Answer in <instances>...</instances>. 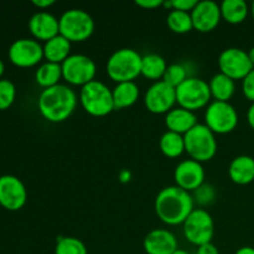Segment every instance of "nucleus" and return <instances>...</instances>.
I'll return each mask as SVG.
<instances>
[{
  "instance_id": "a211bd4d",
  "label": "nucleus",
  "mask_w": 254,
  "mask_h": 254,
  "mask_svg": "<svg viewBox=\"0 0 254 254\" xmlns=\"http://www.w3.org/2000/svg\"><path fill=\"white\" fill-rule=\"evenodd\" d=\"M29 30L35 40L49 41L60 34L59 19L49 11H37L30 17Z\"/></svg>"
},
{
  "instance_id": "20e7f679",
  "label": "nucleus",
  "mask_w": 254,
  "mask_h": 254,
  "mask_svg": "<svg viewBox=\"0 0 254 254\" xmlns=\"http://www.w3.org/2000/svg\"><path fill=\"white\" fill-rule=\"evenodd\" d=\"M78 101L82 108L93 117L108 116L113 109H116L112 89L98 79L81 87Z\"/></svg>"
},
{
  "instance_id": "ddd939ff",
  "label": "nucleus",
  "mask_w": 254,
  "mask_h": 254,
  "mask_svg": "<svg viewBox=\"0 0 254 254\" xmlns=\"http://www.w3.org/2000/svg\"><path fill=\"white\" fill-rule=\"evenodd\" d=\"M176 103V88L169 86L164 81H156L146 89L144 104L146 109L154 114H164L170 112Z\"/></svg>"
},
{
  "instance_id": "f3484780",
  "label": "nucleus",
  "mask_w": 254,
  "mask_h": 254,
  "mask_svg": "<svg viewBox=\"0 0 254 254\" xmlns=\"http://www.w3.org/2000/svg\"><path fill=\"white\" fill-rule=\"evenodd\" d=\"M143 247L146 254H173L179 248V243L173 232L155 228L145 236Z\"/></svg>"
},
{
  "instance_id": "c756f323",
  "label": "nucleus",
  "mask_w": 254,
  "mask_h": 254,
  "mask_svg": "<svg viewBox=\"0 0 254 254\" xmlns=\"http://www.w3.org/2000/svg\"><path fill=\"white\" fill-rule=\"evenodd\" d=\"M188 69L184 64H169L168 68H166L165 73L161 81H164L165 83H168L169 86L174 87V88H178L184 81L189 78Z\"/></svg>"
},
{
  "instance_id": "a19ab883",
  "label": "nucleus",
  "mask_w": 254,
  "mask_h": 254,
  "mask_svg": "<svg viewBox=\"0 0 254 254\" xmlns=\"http://www.w3.org/2000/svg\"><path fill=\"white\" fill-rule=\"evenodd\" d=\"M248 56H250L251 62H252V64H253V67H254V46L250 50V51H248Z\"/></svg>"
},
{
  "instance_id": "4c0bfd02",
  "label": "nucleus",
  "mask_w": 254,
  "mask_h": 254,
  "mask_svg": "<svg viewBox=\"0 0 254 254\" xmlns=\"http://www.w3.org/2000/svg\"><path fill=\"white\" fill-rule=\"evenodd\" d=\"M247 121H248V123H250V126L254 129V103L251 104V107L248 108Z\"/></svg>"
},
{
  "instance_id": "423d86ee",
  "label": "nucleus",
  "mask_w": 254,
  "mask_h": 254,
  "mask_svg": "<svg viewBox=\"0 0 254 254\" xmlns=\"http://www.w3.org/2000/svg\"><path fill=\"white\" fill-rule=\"evenodd\" d=\"M60 34L71 42L88 40L94 31V20L86 10L69 9L59 19Z\"/></svg>"
},
{
  "instance_id": "0eeeda50",
  "label": "nucleus",
  "mask_w": 254,
  "mask_h": 254,
  "mask_svg": "<svg viewBox=\"0 0 254 254\" xmlns=\"http://www.w3.org/2000/svg\"><path fill=\"white\" fill-rule=\"evenodd\" d=\"M211 98L210 86L205 79L198 77H189L176 88V103L191 112L208 106Z\"/></svg>"
},
{
  "instance_id": "4468645a",
  "label": "nucleus",
  "mask_w": 254,
  "mask_h": 254,
  "mask_svg": "<svg viewBox=\"0 0 254 254\" xmlns=\"http://www.w3.org/2000/svg\"><path fill=\"white\" fill-rule=\"evenodd\" d=\"M27 201L24 183L14 175L0 176V205L7 211H19Z\"/></svg>"
},
{
  "instance_id": "79ce46f5",
  "label": "nucleus",
  "mask_w": 254,
  "mask_h": 254,
  "mask_svg": "<svg viewBox=\"0 0 254 254\" xmlns=\"http://www.w3.org/2000/svg\"><path fill=\"white\" fill-rule=\"evenodd\" d=\"M4 71H5V64L4 62H2V60L0 59V79H1V76L4 74Z\"/></svg>"
},
{
  "instance_id": "6e6552de",
  "label": "nucleus",
  "mask_w": 254,
  "mask_h": 254,
  "mask_svg": "<svg viewBox=\"0 0 254 254\" xmlns=\"http://www.w3.org/2000/svg\"><path fill=\"white\" fill-rule=\"evenodd\" d=\"M184 236L196 247L212 242L215 235V222L210 213L203 208H193L183 223Z\"/></svg>"
},
{
  "instance_id": "f257e3e1",
  "label": "nucleus",
  "mask_w": 254,
  "mask_h": 254,
  "mask_svg": "<svg viewBox=\"0 0 254 254\" xmlns=\"http://www.w3.org/2000/svg\"><path fill=\"white\" fill-rule=\"evenodd\" d=\"M193 208L192 195L176 185L161 189L156 195L155 212L165 225H183Z\"/></svg>"
},
{
  "instance_id": "37998d69",
  "label": "nucleus",
  "mask_w": 254,
  "mask_h": 254,
  "mask_svg": "<svg viewBox=\"0 0 254 254\" xmlns=\"http://www.w3.org/2000/svg\"><path fill=\"white\" fill-rule=\"evenodd\" d=\"M173 254H190L188 252V251H185V250H181V248H178V250L175 251V252H174Z\"/></svg>"
},
{
  "instance_id": "4be33fe9",
  "label": "nucleus",
  "mask_w": 254,
  "mask_h": 254,
  "mask_svg": "<svg viewBox=\"0 0 254 254\" xmlns=\"http://www.w3.org/2000/svg\"><path fill=\"white\" fill-rule=\"evenodd\" d=\"M113 93L114 108L123 109L131 107L139 98V86L134 81L131 82H122L117 83V86L112 89Z\"/></svg>"
},
{
  "instance_id": "7ed1b4c3",
  "label": "nucleus",
  "mask_w": 254,
  "mask_h": 254,
  "mask_svg": "<svg viewBox=\"0 0 254 254\" xmlns=\"http://www.w3.org/2000/svg\"><path fill=\"white\" fill-rule=\"evenodd\" d=\"M141 59L143 56L130 47L117 50L107 61V74L117 83L134 81L141 74Z\"/></svg>"
},
{
  "instance_id": "e433bc0d",
  "label": "nucleus",
  "mask_w": 254,
  "mask_h": 254,
  "mask_svg": "<svg viewBox=\"0 0 254 254\" xmlns=\"http://www.w3.org/2000/svg\"><path fill=\"white\" fill-rule=\"evenodd\" d=\"M32 4L36 7L41 9V11H45L46 7H50L55 4V0H32Z\"/></svg>"
},
{
  "instance_id": "393cba45",
  "label": "nucleus",
  "mask_w": 254,
  "mask_h": 254,
  "mask_svg": "<svg viewBox=\"0 0 254 254\" xmlns=\"http://www.w3.org/2000/svg\"><path fill=\"white\" fill-rule=\"evenodd\" d=\"M62 78V67L60 64L55 62H44L40 64L39 68L35 73V79L39 86L42 88H50L60 83V79Z\"/></svg>"
},
{
  "instance_id": "58836bf2",
  "label": "nucleus",
  "mask_w": 254,
  "mask_h": 254,
  "mask_svg": "<svg viewBox=\"0 0 254 254\" xmlns=\"http://www.w3.org/2000/svg\"><path fill=\"white\" fill-rule=\"evenodd\" d=\"M235 254H254V248L248 247V246H246V247H241L240 250H237V252Z\"/></svg>"
},
{
  "instance_id": "5701e85b",
  "label": "nucleus",
  "mask_w": 254,
  "mask_h": 254,
  "mask_svg": "<svg viewBox=\"0 0 254 254\" xmlns=\"http://www.w3.org/2000/svg\"><path fill=\"white\" fill-rule=\"evenodd\" d=\"M208 86H210L211 96L215 98V101L228 102L236 91L235 81L221 72L216 73L210 79Z\"/></svg>"
},
{
  "instance_id": "bb28decb",
  "label": "nucleus",
  "mask_w": 254,
  "mask_h": 254,
  "mask_svg": "<svg viewBox=\"0 0 254 254\" xmlns=\"http://www.w3.org/2000/svg\"><path fill=\"white\" fill-rule=\"evenodd\" d=\"M159 145H160V150L163 151L164 155L168 158H179L185 151L184 135L170 130H166L161 135Z\"/></svg>"
},
{
  "instance_id": "412c9836",
  "label": "nucleus",
  "mask_w": 254,
  "mask_h": 254,
  "mask_svg": "<svg viewBox=\"0 0 254 254\" xmlns=\"http://www.w3.org/2000/svg\"><path fill=\"white\" fill-rule=\"evenodd\" d=\"M71 41L59 34L44 44V57L49 62L61 64L71 55Z\"/></svg>"
},
{
  "instance_id": "f03ea898",
  "label": "nucleus",
  "mask_w": 254,
  "mask_h": 254,
  "mask_svg": "<svg viewBox=\"0 0 254 254\" xmlns=\"http://www.w3.org/2000/svg\"><path fill=\"white\" fill-rule=\"evenodd\" d=\"M78 103L77 93L69 86L59 83L42 89L37 99L41 116L52 123H61L68 119Z\"/></svg>"
},
{
  "instance_id": "2f4dec72",
  "label": "nucleus",
  "mask_w": 254,
  "mask_h": 254,
  "mask_svg": "<svg viewBox=\"0 0 254 254\" xmlns=\"http://www.w3.org/2000/svg\"><path fill=\"white\" fill-rule=\"evenodd\" d=\"M215 189L208 184H203L202 186L195 191V197L200 205H207L215 200Z\"/></svg>"
},
{
  "instance_id": "c9c22d12",
  "label": "nucleus",
  "mask_w": 254,
  "mask_h": 254,
  "mask_svg": "<svg viewBox=\"0 0 254 254\" xmlns=\"http://www.w3.org/2000/svg\"><path fill=\"white\" fill-rule=\"evenodd\" d=\"M195 254H220V252H218V248L211 242V243H206V245H202L200 246V247H197Z\"/></svg>"
},
{
  "instance_id": "c03bdc74",
  "label": "nucleus",
  "mask_w": 254,
  "mask_h": 254,
  "mask_svg": "<svg viewBox=\"0 0 254 254\" xmlns=\"http://www.w3.org/2000/svg\"><path fill=\"white\" fill-rule=\"evenodd\" d=\"M251 11H252V16L254 19V1L252 2V6H251Z\"/></svg>"
},
{
  "instance_id": "c85d7f7f",
  "label": "nucleus",
  "mask_w": 254,
  "mask_h": 254,
  "mask_svg": "<svg viewBox=\"0 0 254 254\" xmlns=\"http://www.w3.org/2000/svg\"><path fill=\"white\" fill-rule=\"evenodd\" d=\"M55 254H88V250L78 238L60 237L55 247Z\"/></svg>"
},
{
  "instance_id": "9b49d317",
  "label": "nucleus",
  "mask_w": 254,
  "mask_h": 254,
  "mask_svg": "<svg viewBox=\"0 0 254 254\" xmlns=\"http://www.w3.org/2000/svg\"><path fill=\"white\" fill-rule=\"evenodd\" d=\"M218 67L221 73L226 74L233 81L243 79L254 68L248 52L238 47L223 50L218 57Z\"/></svg>"
},
{
  "instance_id": "39448f33",
  "label": "nucleus",
  "mask_w": 254,
  "mask_h": 254,
  "mask_svg": "<svg viewBox=\"0 0 254 254\" xmlns=\"http://www.w3.org/2000/svg\"><path fill=\"white\" fill-rule=\"evenodd\" d=\"M185 151L190 159L205 163L211 160L217 151L216 134L206 124L197 123L184 135Z\"/></svg>"
},
{
  "instance_id": "ea45409f",
  "label": "nucleus",
  "mask_w": 254,
  "mask_h": 254,
  "mask_svg": "<svg viewBox=\"0 0 254 254\" xmlns=\"http://www.w3.org/2000/svg\"><path fill=\"white\" fill-rule=\"evenodd\" d=\"M119 179H121L123 183H127V181L130 180V173L128 170H122L121 174H119Z\"/></svg>"
},
{
  "instance_id": "7c9ffc66",
  "label": "nucleus",
  "mask_w": 254,
  "mask_h": 254,
  "mask_svg": "<svg viewBox=\"0 0 254 254\" xmlns=\"http://www.w3.org/2000/svg\"><path fill=\"white\" fill-rule=\"evenodd\" d=\"M16 97V87L10 79H0V111L10 108Z\"/></svg>"
},
{
  "instance_id": "6ab92c4d",
  "label": "nucleus",
  "mask_w": 254,
  "mask_h": 254,
  "mask_svg": "<svg viewBox=\"0 0 254 254\" xmlns=\"http://www.w3.org/2000/svg\"><path fill=\"white\" fill-rule=\"evenodd\" d=\"M197 123V117H196L195 112L181 108V107H174L170 112L166 113L165 117V124L168 127V130L181 134V135H185Z\"/></svg>"
},
{
  "instance_id": "1a4fd4ad",
  "label": "nucleus",
  "mask_w": 254,
  "mask_h": 254,
  "mask_svg": "<svg viewBox=\"0 0 254 254\" xmlns=\"http://www.w3.org/2000/svg\"><path fill=\"white\" fill-rule=\"evenodd\" d=\"M62 78L68 84L73 86H86L94 81L97 73L96 62L89 56L83 54L69 55L61 64Z\"/></svg>"
},
{
  "instance_id": "f704fd0d",
  "label": "nucleus",
  "mask_w": 254,
  "mask_h": 254,
  "mask_svg": "<svg viewBox=\"0 0 254 254\" xmlns=\"http://www.w3.org/2000/svg\"><path fill=\"white\" fill-rule=\"evenodd\" d=\"M135 4L144 9H155V7L163 6L164 0H135Z\"/></svg>"
},
{
  "instance_id": "2eb2a0df",
  "label": "nucleus",
  "mask_w": 254,
  "mask_h": 254,
  "mask_svg": "<svg viewBox=\"0 0 254 254\" xmlns=\"http://www.w3.org/2000/svg\"><path fill=\"white\" fill-rule=\"evenodd\" d=\"M205 169L202 163L193 160V159H186L178 164L174 171V179H175L176 186L184 189L188 192L196 191L200 186L205 184Z\"/></svg>"
},
{
  "instance_id": "b1692460",
  "label": "nucleus",
  "mask_w": 254,
  "mask_h": 254,
  "mask_svg": "<svg viewBox=\"0 0 254 254\" xmlns=\"http://www.w3.org/2000/svg\"><path fill=\"white\" fill-rule=\"evenodd\" d=\"M220 6L221 15L230 24H241L250 12V6L245 0H223Z\"/></svg>"
},
{
  "instance_id": "dca6fc26",
  "label": "nucleus",
  "mask_w": 254,
  "mask_h": 254,
  "mask_svg": "<svg viewBox=\"0 0 254 254\" xmlns=\"http://www.w3.org/2000/svg\"><path fill=\"white\" fill-rule=\"evenodd\" d=\"M193 29L200 32H210L220 24L222 15L221 6L213 0H200L191 11Z\"/></svg>"
},
{
  "instance_id": "aec40b11",
  "label": "nucleus",
  "mask_w": 254,
  "mask_h": 254,
  "mask_svg": "<svg viewBox=\"0 0 254 254\" xmlns=\"http://www.w3.org/2000/svg\"><path fill=\"white\" fill-rule=\"evenodd\" d=\"M228 175L238 185H247L254 180V159L250 155L236 156L230 164Z\"/></svg>"
},
{
  "instance_id": "72a5a7b5",
  "label": "nucleus",
  "mask_w": 254,
  "mask_h": 254,
  "mask_svg": "<svg viewBox=\"0 0 254 254\" xmlns=\"http://www.w3.org/2000/svg\"><path fill=\"white\" fill-rule=\"evenodd\" d=\"M171 10H181V11L191 12L197 4V0H170Z\"/></svg>"
},
{
  "instance_id": "f8f14e48",
  "label": "nucleus",
  "mask_w": 254,
  "mask_h": 254,
  "mask_svg": "<svg viewBox=\"0 0 254 254\" xmlns=\"http://www.w3.org/2000/svg\"><path fill=\"white\" fill-rule=\"evenodd\" d=\"M7 56L17 67L36 66L44 59V45L35 39H17L10 45Z\"/></svg>"
},
{
  "instance_id": "9d476101",
  "label": "nucleus",
  "mask_w": 254,
  "mask_h": 254,
  "mask_svg": "<svg viewBox=\"0 0 254 254\" xmlns=\"http://www.w3.org/2000/svg\"><path fill=\"white\" fill-rule=\"evenodd\" d=\"M205 124L215 134L231 133L238 124V113L230 102L213 101L205 112Z\"/></svg>"
},
{
  "instance_id": "a878e982",
  "label": "nucleus",
  "mask_w": 254,
  "mask_h": 254,
  "mask_svg": "<svg viewBox=\"0 0 254 254\" xmlns=\"http://www.w3.org/2000/svg\"><path fill=\"white\" fill-rule=\"evenodd\" d=\"M168 68L165 59L158 54H148L141 59V74L149 79L160 81Z\"/></svg>"
},
{
  "instance_id": "473e14b6",
  "label": "nucleus",
  "mask_w": 254,
  "mask_h": 254,
  "mask_svg": "<svg viewBox=\"0 0 254 254\" xmlns=\"http://www.w3.org/2000/svg\"><path fill=\"white\" fill-rule=\"evenodd\" d=\"M242 91L246 98L254 103V68L242 79Z\"/></svg>"
},
{
  "instance_id": "cd10ccee",
  "label": "nucleus",
  "mask_w": 254,
  "mask_h": 254,
  "mask_svg": "<svg viewBox=\"0 0 254 254\" xmlns=\"http://www.w3.org/2000/svg\"><path fill=\"white\" fill-rule=\"evenodd\" d=\"M166 24L169 29L176 34H186L193 29L191 12L181 10H170L166 17Z\"/></svg>"
}]
</instances>
